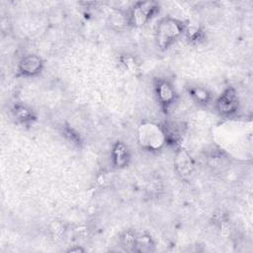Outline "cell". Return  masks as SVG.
Listing matches in <instances>:
<instances>
[{
  "label": "cell",
  "mask_w": 253,
  "mask_h": 253,
  "mask_svg": "<svg viewBox=\"0 0 253 253\" xmlns=\"http://www.w3.org/2000/svg\"><path fill=\"white\" fill-rule=\"evenodd\" d=\"M156 94L162 105H169L174 100V90L167 81H159L156 86Z\"/></svg>",
  "instance_id": "cell-6"
},
{
  "label": "cell",
  "mask_w": 253,
  "mask_h": 253,
  "mask_svg": "<svg viewBox=\"0 0 253 253\" xmlns=\"http://www.w3.org/2000/svg\"><path fill=\"white\" fill-rule=\"evenodd\" d=\"M193 96L196 97V99L199 102H207L208 98H209V95L203 89H195L193 92Z\"/></svg>",
  "instance_id": "cell-9"
},
{
  "label": "cell",
  "mask_w": 253,
  "mask_h": 253,
  "mask_svg": "<svg viewBox=\"0 0 253 253\" xmlns=\"http://www.w3.org/2000/svg\"><path fill=\"white\" fill-rule=\"evenodd\" d=\"M128 158L127 148L123 142H117L113 149V160L117 167H123L126 165Z\"/></svg>",
  "instance_id": "cell-7"
},
{
  "label": "cell",
  "mask_w": 253,
  "mask_h": 253,
  "mask_svg": "<svg viewBox=\"0 0 253 253\" xmlns=\"http://www.w3.org/2000/svg\"><path fill=\"white\" fill-rule=\"evenodd\" d=\"M183 32L180 22L172 18L162 19L157 26V42L161 48H167Z\"/></svg>",
  "instance_id": "cell-1"
},
{
  "label": "cell",
  "mask_w": 253,
  "mask_h": 253,
  "mask_svg": "<svg viewBox=\"0 0 253 253\" xmlns=\"http://www.w3.org/2000/svg\"><path fill=\"white\" fill-rule=\"evenodd\" d=\"M157 6L154 2H139L131 12V22L134 25H143L156 12Z\"/></svg>",
  "instance_id": "cell-4"
},
{
  "label": "cell",
  "mask_w": 253,
  "mask_h": 253,
  "mask_svg": "<svg viewBox=\"0 0 253 253\" xmlns=\"http://www.w3.org/2000/svg\"><path fill=\"white\" fill-rule=\"evenodd\" d=\"M15 114H16V116H17L20 120H22V121H24V122H26V121H28V120H31V118H32V113H31V111L28 110V109H26V108L23 107V106L16 107V109H15Z\"/></svg>",
  "instance_id": "cell-8"
},
{
  "label": "cell",
  "mask_w": 253,
  "mask_h": 253,
  "mask_svg": "<svg viewBox=\"0 0 253 253\" xmlns=\"http://www.w3.org/2000/svg\"><path fill=\"white\" fill-rule=\"evenodd\" d=\"M238 100L235 91L232 88L226 89L217 99L216 108L221 115L229 116L237 110Z\"/></svg>",
  "instance_id": "cell-3"
},
{
  "label": "cell",
  "mask_w": 253,
  "mask_h": 253,
  "mask_svg": "<svg viewBox=\"0 0 253 253\" xmlns=\"http://www.w3.org/2000/svg\"><path fill=\"white\" fill-rule=\"evenodd\" d=\"M138 139L141 146L150 150L161 147L165 141V133L159 126L151 123L143 124L138 130Z\"/></svg>",
  "instance_id": "cell-2"
},
{
  "label": "cell",
  "mask_w": 253,
  "mask_h": 253,
  "mask_svg": "<svg viewBox=\"0 0 253 253\" xmlns=\"http://www.w3.org/2000/svg\"><path fill=\"white\" fill-rule=\"evenodd\" d=\"M42 68V60L41 57L35 54L26 55L19 63V70L22 74L33 76L41 72Z\"/></svg>",
  "instance_id": "cell-5"
}]
</instances>
